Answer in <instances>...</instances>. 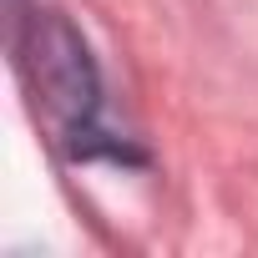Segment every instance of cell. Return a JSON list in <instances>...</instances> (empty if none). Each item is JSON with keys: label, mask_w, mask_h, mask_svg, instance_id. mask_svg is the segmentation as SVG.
Masks as SVG:
<instances>
[{"label": "cell", "mask_w": 258, "mask_h": 258, "mask_svg": "<svg viewBox=\"0 0 258 258\" xmlns=\"http://www.w3.org/2000/svg\"><path fill=\"white\" fill-rule=\"evenodd\" d=\"M21 71L41 106V121L71 157H121L101 126V76L81 31L61 11H36L21 31Z\"/></svg>", "instance_id": "6da1fadb"}]
</instances>
